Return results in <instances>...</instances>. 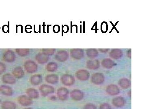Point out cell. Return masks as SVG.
I'll list each match as a JSON object with an SVG mask.
<instances>
[{"label":"cell","instance_id":"1","mask_svg":"<svg viewBox=\"0 0 146 109\" xmlns=\"http://www.w3.org/2000/svg\"><path fill=\"white\" fill-rule=\"evenodd\" d=\"M24 68L27 72L29 73L36 72L37 70V65L34 61L28 60L24 63Z\"/></svg>","mask_w":146,"mask_h":109},{"label":"cell","instance_id":"2","mask_svg":"<svg viewBox=\"0 0 146 109\" xmlns=\"http://www.w3.org/2000/svg\"><path fill=\"white\" fill-rule=\"evenodd\" d=\"M39 91L41 95L43 97H46L51 94L54 93L55 89L54 87L50 85H41L39 88Z\"/></svg>","mask_w":146,"mask_h":109},{"label":"cell","instance_id":"3","mask_svg":"<svg viewBox=\"0 0 146 109\" xmlns=\"http://www.w3.org/2000/svg\"><path fill=\"white\" fill-rule=\"evenodd\" d=\"M75 78L70 74H64L60 77V81L61 83L65 86L73 85L75 83Z\"/></svg>","mask_w":146,"mask_h":109},{"label":"cell","instance_id":"4","mask_svg":"<svg viewBox=\"0 0 146 109\" xmlns=\"http://www.w3.org/2000/svg\"><path fill=\"white\" fill-rule=\"evenodd\" d=\"M91 81L94 85H101L104 83V75L102 73H95L91 76Z\"/></svg>","mask_w":146,"mask_h":109},{"label":"cell","instance_id":"5","mask_svg":"<svg viewBox=\"0 0 146 109\" xmlns=\"http://www.w3.org/2000/svg\"><path fill=\"white\" fill-rule=\"evenodd\" d=\"M57 96L61 101H65L69 98V91L68 89L64 87H61L58 89Z\"/></svg>","mask_w":146,"mask_h":109},{"label":"cell","instance_id":"6","mask_svg":"<svg viewBox=\"0 0 146 109\" xmlns=\"http://www.w3.org/2000/svg\"><path fill=\"white\" fill-rule=\"evenodd\" d=\"M76 77L80 81H86L89 79L90 74L88 71L85 69H80L76 73Z\"/></svg>","mask_w":146,"mask_h":109},{"label":"cell","instance_id":"7","mask_svg":"<svg viewBox=\"0 0 146 109\" xmlns=\"http://www.w3.org/2000/svg\"><path fill=\"white\" fill-rule=\"evenodd\" d=\"M71 57L75 60H79L84 57V51L81 49H73L70 51Z\"/></svg>","mask_w":146,"mask_h":109},{"label":"cell","instance_id":"8","mask_svg":"<svg viewBox=\"0 0 146 109\" xmlns=\"http://www.w3.org/2000/svg\"><path fill=\"white\" fill-rule=\"evenodd\" d=\"M16 54L11 50H7L4 53L3 59L4 61L7 62H12L16 60Z\"/></svg>","mask_w":146,"mask_h":109},{"label":"cell","instance_id":"9","mask_svg":"<svg viewBox=\"0 0 146 109\" xmlns=\"http://www.w3.org/2000/svg\"><path fill=\"white\" fill-rule=\"evenodd\" d=\"M69 53L66 51H58L55 56L56 60L59 62H64L69 59Z\"/></svg>","mask_w":146,"mask_h":109},{"label":"cell","instance_id":"10","mask_svg":"<svg viewBox=\"0 0 146 109\" xmlns=\"http://www.w3.org/2000/svg\"><path fill=\"white\" fill-rule=\"evenodd\" d=\"M72 99L75 101H79L82 100L84 97V93L80 90L75 89L70 93Z\"/></svg>","mask_w":146,"mask_h":109},{"label":"cell","instance_id":"11","mask_svg":"<svg viewBox=\"0 0 146 109\" xmlns=\"http://www.w3.org/2000/svg\"><path fill=\"white\" fill-rule=\"evenodd\" d=\"M18 103L23 106H28L33 104V100L25 95L20 96L18 98Z\"/></svg>","mask_w":146,"mask_h":109},{"label":"cell","instance_id":"12","mask_svg":"<svg viewBox=\"0 0 146 109\" xmlns=\"http://www.w3.org/2000/svg\"><path fill=\"white\" fill-rule=\"evenodd\" d=\"M106 93L111 96H116L120 93V89L117 85H110L106 87Z\"/></svg>","mask_w":146,"mask_h":109},{"label":"cell","instance_id":"13","mask_svg":"<svg viewBox=\"0 0 146 109\" xmlns=\"http://www.w3.org/2000/svg\"><path fill=\"white\" fill-rule=\"evenodd\" d=\"M0 93L6 96H11L13 95V89L9 86L6 85H0Z\"/></svg>","mask_w":146,"mask_h":109},{"label":"cell","instance_id":"14","mask_svg":"<svg viewBox=\"0 0 146 109\" xmlns=\"http://www.w3.org/2000/svg\"><path fill=\"white\" fill-rule=\"evenodd\" d=\"M2 80L3 83L5 84L13 85L16 83V79L12 74H6L3 76Z\"/></svg>","mask_w":146,"mask_h":109},{"label":"cell","instance_id":"15","mask_svg":"<svg viewBox=\"0 0 146 109\" xmlns=\"http://www.w3.org/2000/svg\"><path fill=\"white\" fill-rule=\"evenodd\" d=\"M86 66L92 70H96L100 67V61L98 60H90L86 62Z\"/></svg>","mask_w":146,"mask_h":109},{"label":"cell","instance_id":"16","mask_svg":"<svg viewBox=\"0 0 146 109\" xmlns=\"http://www.w3.org/2000/svg\"><path fill=\"white\" fill-rule=\"evenodd\" d=\"M125 103V99L122 97H117L112 100L113 105L117 108H121L124 106Z\"/></svg>","mask_w":146,"mask_h":109},{"label":"cell","instance_id":"17","mask_svg":"<svg viewBox=\"0 0 146 109\" xmlns=\"http://www.w3.org/2000/svg\"><path fill=\"white\" fill-rule=\"evenodd\" d=\"M35 60L38 64H44L48 62L49 60V57L43 53H39L36 54L35 56Z\"/></svg>","mask_w":146,"mask_h":109},{"label":"cell","instance_id":"18","mask_svg":"<svg viewBox=\"0 0 146 109\" xmlns=\"http://www.w3.org/2000/svg\"><path fill=\"white\" fill-rule=\"evenodd\" d=\"M12 74L15 78L20 79L23 78L25 75L23 69L21 66L16 67L12 71Z\"/></svg>","mask_w":146,"mask_h":109},{"label":"cell","instance_id":"19","mask_svg":"<svg viewBox=\"0 0 146 109\" xmlns=\"http://www.w3.org/2000/svg\"><path fill=\"white\" fill-rule=\"evenodd\" d=\"M43 81L42 76L40 74L33 75L30 78V82L33 85H38L41 84Z\"/></svg>","mask_w":146,"mask_h":109},{"label":"cell","instance_id":"20","mask_svg":"<svg viewBox=\"0 0 146 109\" xmlns=\"http://www.w3.org/2000/svg\"><path fill=\"white\" fill-rule=\"evenodd\" d=\"M123 55L122 51L118 49H112L109 53L110 57L114 59H119L121 58Z\"/></svg>","mask_w":146,"mask_h":109},{"label":"cell","instance_id":"21","mask_svg":"<svg viewBox=\"0 0 146 109\" xmlns=\"http://www.w3.org/2000/svg\"><path fill=\"white\" fill-rule=\"evenodd\" d=\"M26 93L31 99H38L39 97V93L37 90L35 89L29 88L27 89Z\"/></svg>","mask_w":146,"mask_h":109},{"label":"cell","instance_id":"22","mask_svg":"<svg viewBox=\"0 0 146 109\" xmlns=\"http://www.w3.org/2000/svg\"><path fill=\"white\" fill-rule=\"evenodd\" d=\"M45 80L47 83L55 85L58 82L59 77L56 74H48L45 77Z\"/></svg>","mask_w":146,"mask_h":109},{"label":"cell","instance_id":"23","mask_svg":"<svg viewBox=\"0 0 146 109\" xmlns=\"http://www.w3.org/2000/svg\"><path fill=\"white\" fill-rule=\"evenodd\" d=\"M101 64L103 67L106 69L112 68L115 65L114 61L108 58H106L102 60Z\"/></svg>","mask_w":146,"mask_h":109},{"label":"cell","instance_id":"24","mask_svg":"<svg viewBox=\"0 0 146 109\" xmlns=\"http://www.w3.org/2000/svg\"><path fill=\"white\" fill-rule=\"evenodd\" d=\"M118 84L121 88L127 89L130 87L131 82L127 78H123L120 79Z\"/></svg>","mask_w":146,"mask_h":109},{"label":"cell","instance_id":"25","mask_svg":"<svg viewBox=\"0 0 146 109\" xmlns=\"http://www.w3.org/2000/svg\"><path fill=\"white\" fill-rule=\"evenodd\" d=\"M1 108L2 109H16L17 106L12 101H5L2 104Z\"/></svg>","mask_w":146,"mask_h":109},{"label":"cell","instance_id":"26","mask_svg":"<svg viewBox=\"0 0 146 109\" xmlns=\"http://www.w3.org/2000/svg\"><path fill=\"white\" fill-rule=\"evenodd\" d=\"M86 54L89 58H94L98 56L99 52L96 49H89L86 50Z\"/></svg>","mask_w":146,"mask_h":109},{"label":"cell","instance_id":"27","mask_svg":"<svg viewBox=\"0 0 146 109\" xmlns=\"http://www.w3.org/2000/svg\"><path fill=\"white\" fill-rule=\"evenodd\" d=\"M58 68V65L56 63L50 62L47 64L46 69L47 71L50 72H53L56 71Z\"/></svg>","mask_w":146,"mask_h":109},{"label":"cell","instance_id":"28","mask_svg":"<svg viewBox=\"0 0 146 109\" xmlns=\"http://www.w3.org/2000/svg\"><path fill=\"white\" fill-rule=\"evenodd\" d=\"M16 52L19 56L25 57L29 54L30 50L28 49H17Z\"/></svg>","mask_w":146,"mask_h":109},{"label":"cell","instance_id":"29","mask_svg":"<svg viewBox=\"0 0 146 109\" xmlns=\"http://www.w3.org/2000/svg\"><path fill=\"white\" fill-rule=\"evenodd\" d=\"M56 50L54 49H42V52L43 54L49 56L54 54Z\"/></svg>","mask_w":146,"mask_h":109},{"label":"cell","instance_id":"30","mask_svg":"<svg viewBox=\"0 0 146 109\" xmlns=\"http://www.w3.org/2000/svg\"><path fill=\"white\" fill-rule=\"evenodd\" d=\"M101 29L103 32H106L108 30V24L105 22H103L101 25Z\"/></svg>","mask_w":146,"mask_h":109},{"label":"cell","instance_id":"31","mask_svg":"<svg viewBox=\"0 0 146 109\" xmlns=\"http://www.w3.org/2000/svg\"><path fill=\"white\" fill-rule=\"evenodd\" d=\"M84 109H97V108L95 104L89 103L84 106Z\"/></svg>","mask_w":146,"mask_h":109},{"label":"cell","instance_id":"32","mask_svg":"<svg viewBox=\"0 0 146 109\" xmlns=\"http://www.w3.org/2000/svg\"><path fill=\"white\" fill-rule=\"evenodd\" d=\"M6 70V66L3 63L0 62V75L2 74L5 72Z\"/></svg>","mask_w":146,"mask_h":109},{"label":"cell","instance_id":"33","mask_svg":"<svg viewBox=\"0 0 146 109\" xmlns=\"http://www.w3.org/2000/svg\"><path fill=\"white\" fill-rule=\"evenodd\" d=\"M100 109H111V106L107 103L102 104L100 107Z\"/></svg>","mask_w":146,"mask_h":109},{"label":"cell","instance_id":"34","mask_svg":"<svg viewBox=\"0 0 146 109\" xmlns=\"http://www.w3.org/2000/svg\"><path fill=\"white\" fill-rule=\"evenodd\" d=\"M53 31L55 33H57V32H59V30H60V27L58 25L54 26L53 27Z\"/></svg>","mask_w":146,"mask_h":109},{"label":"cell","instance_id":"35","mask_svg":"<svg viewBox=\"0 0 146 109\" xmlns=\"http://www.w3.org/2000/svg\"><path fill=\"white\" fill-rule=\"evenodd\" d=\"M98 50L101 52L103 53H106L109 50V49H99Z\"/></svg>","mask_w":146,"mask_h":109},{"label":"cell","instance_id":"36","mask_svg":"<svg viewBox=\"0 0 146 109\" xmlns=\"http://www.w3.org/2000/svg\"><path fill=\"white\" fill-rule=\"evenodd\" d=\"M127 57L129 58H131V51H128L127 52Z\"/></svg>","mask_w":146,"mask_h":109},{"label":"cell","instance_id":"37","mask_svg":"<svg viewBox=\"0 0 146 109\" xmlns=\"http://www.w3.org/2000/svg\"><path fill=\"white\" fill-rule=\"evenodd\" d=\"M128 95L129 97H131V91H129V92L128 93Z\"/></svg>","mask_w":146,"mask_h":109},{"label":"cell","instance_id":"38","mask_svg":"<svg viewBox=\"0 0 146 109\" xmlns=\"http://www.w3.org/2000/svg\"><path fill=\"white\" fill-rule=\"evenodd\" d=\"M23 109H33L32 108H24Z\"/></svg>","mask_w":146,"mask_h":109},{"label":"cell","instance_id":"39","mask_svg":"<svg viewBox=\"0 0 146 109\" xmlns=\"http://www.w3.org/2000/svg\"><path fill=\"white\" fill-rule=\"evenodd\" d=\"M1 99H0V103H1Z\"/></svg>","mask_w":146,"mask_h":109}]
</instances>
